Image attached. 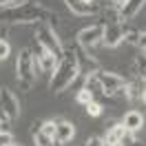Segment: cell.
Returning <instances> with one entry per match:
<instances>
[{"label":"cell","instance_id":"obj_3","mask_svg":"<svg viewBox=\"0 0 146 146\" xmlns=\"http://www.w3.org/2000/svg\"><path fill=\"white\" fill-rule=\"evenodd\" d=\"M36 40L42 46H46L51 53H55L58 60L64 55V44H62V40H60V36H58V31H55L53 27H49L46 22L36 25Z\"/></svg>","mask_w":146,"mask_h":146},{"label":"cell","instance_id":"obj_18","mask_svg":"<svg viewBox=\"0 0 146 146\" xmlns=\"http://www.w3.org/2000/svg\"><path fill=\"white\" fill-rule=\"evenodd\" d=\"M84 89H89L93 95H98V93L104 91V89H102V82L98 80V75H95V71H93V73H86V75H84Z\"/></svg>","mask_w":146,"mask_h":146},{"label":"cell","instance_id":"obj_15","mask_svg":"<svg viewBox=\"0 0 146 146\" xmlns=\"http://www.w3.org/2000/svg\"><path fill=\"white\" fill-rule=\"evenodd\" d=\"M31 135H33V144H36V146H55V137L46 135V133H42L38 122L33 124V131H31Z\"/></svg>","mask_w":146,"mask_h":146},{"label":"cell","instance_id":"obj_25","mask_svg":"<svg viewBox=\"0 0 146 146\" xmlns=\"http://www.w3.org/2000/svg\"><path fill=\"white\" fill-rule=\"evenodd\" d=\"M13 144V135L9 131H0V146H9Z\"/></svg>","mask_w":146,"mask_h":146},{"label":"cell","instance_id":"obj_16","mask_svg":"<svg viewBox=\"0 0 146 146\" xmlns=\"http://www.w3.org/2000/svg\"><path fill=\"white\" fill-rule=\"evenodd\" d=\"M139 36H142V31L135 27H128V25H122V42H128V44H135L139 42Z\"/></svg>","mask_w":146,"mask_h":146},{"label":"cell","instance_id":"obj_19","mask_svg":"<svg viewBox=\"0 0 146 146\" xmlns=\"http://www.w3.org/2000/svg\"><path fill=\"white\" fill-rule=\"evenodd\" d=\"M133 66H135L137 78L146 82V53H139V55H135V62H133Z\"/></svg>","mask_w":146,"mask_h":146},{"label":"cell","instance_id":"obj_1","mask_svg":"<svg viewBox=\"0 0 146 146\" xmlns=\"http://www.w3.org/2000/svg\"><path fill=\"white\" fill-rule=\"evenodd\" d=\"M78 73H80V66H78V58H75L73 46L71 49L64 46V55L58 60V66H55V71L51 73L49 89L53 93H62L66 86L73 84V80L78 78Z\"/></svg>","mask_w":146,"mask_h":146},{"label":"cell","instance_id":"obj_24","mask_svg":"<svg viewBox=\"0 0 146 146\" xmlns=\"http://www.w3.org/2000/svg\"><path fill=\"white\" fill-rule=\"evenodd\" d=\"M119 146H137L135 133H131V131H126V135L122 137V142H119Z\"/></svg>","mask_w":146,"mask_h":146},{"label":"cell","instance_id":"obj_6","mask_svg":"<svg viewBox=\"0 0 146 146\" xmlns=\"http://www.w3.org/2000/svg\"><path fill=\"white\" fill-rule=\"evenodd\" d=\"M95 75H98V80L102 82V95H106V98H113L115 93H119L122 89H124V84H126V80L119 75V73H113V71H104V69H98L95 71Z\"/></svg>","mask_w":146,"mask_h":146},{"label":"cell","instance_id":"obj_33","mask_svg":"<svg viewBox=\"0 0 146 146\" xmlns=\"http://www.w3.org/2000/svg\"><path fill=\"white\" fill-rule=\"evenodd\" d=\"M9 146H22V144H16V142H13V144H9Z\"/></svg>","mask_w":146,"mask_h":146},{"label":"cell","instance_id":"obj_30","mask_svg":"<svg viewBox=\"0 0 146 146\" xmlns=\"http://www.w3.org/2000/svg\"><path fill=\"white\" fill-rule=\"evenodd\" d=\"M7 126H9V124H5V122L0 119V131H9V128H7Z\"/></svg>","mask_w":146,"mask_h":146},{"label":"cell","instance_id":"obj_32","mask_svg":"<svg viewBox=\"0 0 146 146\" xmlns=\"http://www.w3.org/2000/svg\"><path fill=\"white\" fill-rule=\"evenodd\" d=\"M82 2H86V5H93V2H95V0H82Z\"/></svg>","mask_w":146,"mask_h":146},{"label":"cell","instance_id":"obj_28","mask_svg":"<svg viewBox=\"0 0 146 146\" xmlns=\"http://www.w3.org/2000/svg\"><path fill=\"white\" fill-rule=\"evenodd\" d=\"M137 46H139V49H142V51L146 53V31H142V36H139V42H137Z\"/></svg>","mask_w":146,"mask_h":146},{"label":"cell","instance_id":"obj_5","mask_svg":"<svg viewBox=\"0 0 146 146\" xmlns=\"http://www.w3.org/2000/svg\"><path fill=\"white\" fill-rule=\"evenodd\" d=\"M102 38H104V25L102 22H93V25H89V27H84L78 31V44L82 46V49H86V51H91L95 44H100Z\"/></svg>","mask_w":146,"mask_h":146},{"label":"cell","instance_id":"obj_29","mask_svg":"<svg viewBox=\"0 0 146 146\" xmlns=\"http://www.w3.org/2000/svg\"><path fill=\"white\" fill-rule=\"evenodd\" d=\"M111 5H115V7H119V9H122V7H124V5H126L128 0H109Z\"/></svg>","mask_w":146,"mask_h":146},{"label":"cell","instance_id":"obj_22","mask_svg":"<svg viewBox=\"0 0 146 146\" xmlns=\"http://www.w3.org/2000/svg\"><path fill=\"white\" fill-rule=\"evenodd\" d=\"M84 109H86V113H89L91 117H100L102 111H104V109H102V104H100V102H95V100H93L91 104H86Z\"/></svg>","mask_w":146,"mask_h":146},{"label":"cell","instance_id":"obj_4","mask_svg":"<svg viewBox=\"0 0 146 146\" xmlns=\"http://www.w3.org/2000/svg\"><path fill=\"white\" fill-rule=\"evenodd\" d=\"M22 109H20V100L16 98V93L7 89V86H2L0 89V119L7 124L11 119H18Z\"/></svg>","mask_w":146,"mask_h":146},{"label":"cell","instance_id":"obj_8","mask_svg":"<svg viewBox=\"0 0 146 146\" xmlns=\"http://www.w3.org/2000/svg\"><path fill=\"white\" fill-rule=\"evenodd\" d=\"M73 51H75V58H78V66H80V71H84V73L98 71V60H95L86 49H82L80 44H75V46H73Z\"/></svg>","mask_w":146,"mask_h":146},{"label":"cell","instance_id":"obj_23","mask_svg":"<svg viewBox=\"0 0 146 146\" xmlns=\"http://www.w3.org/2000/svg\"><path fill=\"white\" fill-rule=\"evenodd\" d=\"M9 53H11L9 42H7V40H0V62H5V60L9 58Z\"/></svg>","mask_w":146,"mask_h":146},{"label":"cell","instance_id":"obj_31","mask_svg":"<svg viewBox=\"0 0 146 146\" xmlns=\"http://www.w3.org/2000/svg\"><path fill=\"white\" fill-rule=\"evenodd\" d=\"M139 100H142V102L146 104V86H144V91H142V98H139Z\"/></svg>","mask_w":146,"mask_h":146},{"label":"cell","instance_id":"obj_10","mask_svg":"<svg viewBox=\"0 0 146 146\" xmlns=\"http://www.w3.org/2000/svg\"><path fill=\"white\" fill-rule=\"evenodd\" d=\"M102 44L109 46V49L122 44V22H117V25H104V38H102Z\"/></svg>","mask_w":146,"mask_h":146},{"label":"cell","instance_id":"obj_17","mask_svg":"<svg viewBox=\"0 0 146 146\" xmlns=\"http://www.w3.org/2000/svg\"><path fill=\"white\" fill-rule=\"evenodd\" d=\"M117 22H122L119 7H115V5L104 7V22H102V25H117Z\"/></svg>","mask_w":146,"mask_h":146},{"label":"cell","instance_id":"obj_27","mask_svg":"<svg viewBox=\"0 0 146 146\" xmlns=\"http://www.w3.org/2000/svg\"><path fill=\"white\" fill-rule=\"evenodd\" d=\"M22 2H27V0H0V9H5V7H13V5H22Z\"/></svg>","mask_w":146,"mask_h":146},{"label":"cell","instance_id":"obj_26","mask_svg":"<svg viewBox=\"0 0 146 146\" xmlns=\"http://www.w3.org/2000/svg\"><path fill=\"white\" fill-rule=\"evenodd\" d=\"M84 146H106L104 144V137H98V135H91L86 142H84Z\"/></svg>","mask_w":146,"mask_h":146},{"label":"cell","instance_id":"obj_7","mask_svg":"<svg viewBox=\"0 0 146 146\" xmlns=\"http://www.w3.org/2000/svg\"><path fill=\"white\" fill-rule=\"evenodd\" d=\"M31 53H33V58H38L40 60V66H42V71L44 73H53L55 66H58V58H55V53H51L46 46H42L40 42L36 40V44H33V49H31Z\"/></svg>","mask_w":146,"mask_h":146},{"label":"cell","instance_id":"obj_13","mask_svg":"<svg viewBox=\"0 0 146 146\" xmlns=\"http://www.w3.org/2000/svg\"><path fill=\"white\" fill-rule=\"evenodd\" d=\"M73 137H75V126H73V122H58V126H55V142H60V144H69L73 142Z\"/></svg>","mask_w":146,"mask_h":146},{"label":"cell","instance_id":"obj_20","mask_svg":"<svg viewBox=\"0 0 146 146\" xmlns=\"http://www.w3.org/2000/svg\"><path fill=\"white\" fill-rule=\"evenodd\" d=\"M95 100V95H93L91 91H89V89H80V91H78V95H75V102H78V104H82V106H86V104H91V102Z\"/></svg>","mask_w":146,"mask_h":146},{"label":"cell","instance_id":"obj_2","mask_svg":"<svg viewBox=\"0 0 146 146\" xmlns=\"http://www.w3.org/2000/svg\"><path fill=\"white\" fill-rule=\"evenodd\" d=\"M16 80H18L22 91H31L36 82V71H33V53L31 49H22L16 58Z\"/></svg>","mask_w":146,"mask_h":146},{"label":"cell","instance_id":"obj_9","mask_svg":"<svg viewBox=\"0 0 146 146\" xmlns=\"http://www.w3.org/2000/svg\"><path fill=\"white\" fill-rule=\"evenodd\" d=\"M66 2V7H69V11H71L73 16H95V13H100V7L93 2V5H86V2H82V0H64Z\"/></svg>","mask_w":146,"mask_h":146},{"label":"cell","instance_id":"obj_21","mask_svg":"<svg viewBox=\"0 0 146 146\" xmlns=\"http://www.w3.org/2000/svg\"><path fill=\"white\" fill-rule=\"evenodd\" d=\"M55 126H58V122H53V119L40 122V131H42V133H46V135H51V137H55Z\"/></svg>","mask_w":146,"mask_h":146},{"label":"cell","instance_id":"obj_12","mask_svg":"<svg viewBox=\"0 0 146 146\" xmlns=\"http://www.w3.org/2000/svg\"><path fill=\"white\" fill-rule=\"evenodd\" d=\"M122 124L126 126V131H131V133H137L139 128H144V115H142L137 109H131V111H126V113H124Z\"/></svg>","mask_w":146,"mask_h":146},{"label":"cell","instance_id":"obj_14","mask_svg":"<svg viewBox=\"0 0 146 146\" xmlns=\"http://www.w3.org/2000/svg\"><path fill=\"white\" fill-rule=\"evenodd\" d=\"M146 7V0H128L126 5L119 9V13H122V20H133L139 13V11Z\"/></svg>","mask_w":146,"mask_h":146},{"label":"cell","instance_id":"obj_11","mask_svg":"<svg viewBox=\"0 0 146 146\" xmlns=\"http://www.w3.org/2000/svg\"><path fill=\"white\" fill-rule=\"evenodd\" d=\"M124 135H126V126H124L122 122H115V124L106 126L104 144H106V146H119V142H122V137H124Z\"/></svg>","mask_w":146,"mask_h":146}]
</instances>
